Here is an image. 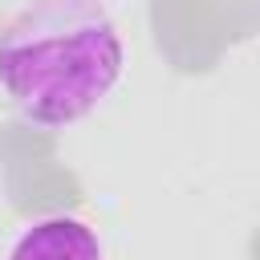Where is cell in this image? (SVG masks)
Returning <instances> with one entry per match:
<instances>
[{
  "instance_id": "6da1fadb",
  "label": "cell",
  "mask_w": 260,
  "mask_h": 260,
  "mask_svg": "<svg viewBox=\"0 0 260 260\" xmlns=\"http://www.w3.org/2000/svg\"><path fill=\"white\" fill-rule=\"evenodd\" d=\"M122 73L126 45L102 0H32L0 28V93L41 130L89 118Z\"/></svg>"
},
{
  "instance_id": "7a4b0ae2",
  "label": "cell",
  "mask_w": 260,
  "mask_h": 260,
  "mask_svg": "<svg viewBox=\"0 0 260 260\" xmlns=\"http://www.w3.org/2000/svg\"><path fill=\"white\" fill-rule=\"evenodd\" d=\"M4 260H106V244L85 219L57 211L24 223Z\"/></svg>"
}]
</instances>
